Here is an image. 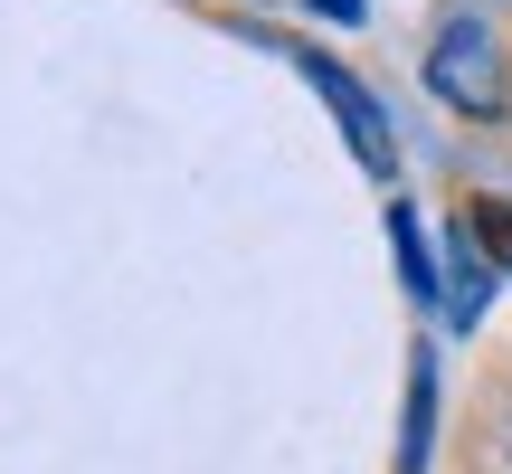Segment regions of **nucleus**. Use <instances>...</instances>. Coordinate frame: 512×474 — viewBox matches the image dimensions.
<instances>
[{
  "label": "nucleus",
  "mask_w": 512,
  "mask_h": 474,
  "mask_svg": "<svg viewBox=\"0 0 512 474\" xmlns=\"http://www.w3.org/2000/svg\"><path fill=\"white\" fill-rule=\"evenodd\" d=\"M427 86H437V95H446L456 114L494 124V114H503V95H512V76H503V38L484 29L475 10L437 19V48H427Z\"/></svg>",
  "instance_id": "1"
},
{
  "label": "nucleus",
  "mask_w": 512,
  "mask_h": 474,
  "mask_svg": "<svg viewBox=\"0 0 512 474\" xmlns=\"http://www.w3.org/2000/svg\"><path fill=\"white\" fill-rule=\"evenodd\" d=\"M304 76H313V86L332 95V114H342V133H351V152H361L370 171H389V124H380V105H370V95L351 86V76L332 67V57H304Z\"/></svg>",
  "instance_id": "2"
},
{
  "label": "nucleus",
  "mask_w": 512,
  "mask_h": 474,
  "mask_svg": "<svg viewBox=\"0 0 512 474\" xmlns=\"http://www.w3.org/2000/svg\"><path fill=\"white\" fill-rule=\"evenodd\" d=\"M465 237L494 247V266H512V209H503V200H475V209H465Z\"/></svg>",
  "instance_id": "3"
},
{
  "label": "nucleus",
  "mask_w": 512,
  "mask_h": 474,
  "mask_svg": "<svg viewBox=\"0 0 512 474\" xmlns=\"http://www.w3.org/2000/svg\"><path fill=\"white\" fill-rule=\"evenodd\" d=\"M389 237H399V266H408V294H437V275H427V237L408 209H389Z\"/></svg>",
  "instance_id": "4"
},
{
  "label": "nucleus",
  "mask_w": 512,
  "mask_h": 474,
  "mask_svg": "<svg viewBox=\"0 0 512 474\" xmlns=\"http://www.w3.org/2000/svg\"><path fill=\"white\" fill-rule=\"evenodd\" d=\"M313 10H332V19H361V0H313Z\"/></svg>",
  "instance_id": "5"
}]
</instances>
